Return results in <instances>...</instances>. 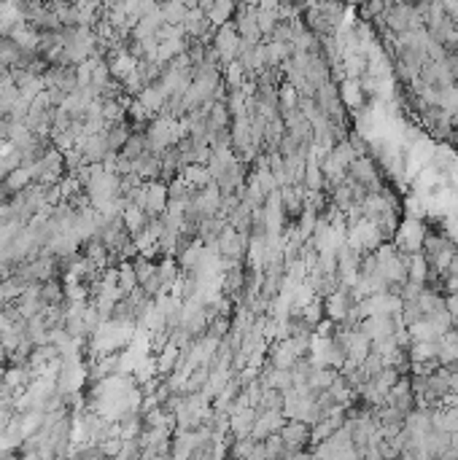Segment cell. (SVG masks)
Instances as JSON below:
<instances>
[{
    "mask_svg": "<svg viewBox=\"0 0 458 460\" xmlns=\"http://www.w3.org/2000/svg\"><path fill=\"white\" fill-rule=\"evenodd\" d=\"M141 283H138V275H135V267L129 264V261H125L122 267H119V288H122V294H132L135 288H138Z\"/></svg>",
    "mask_w": 458,
    "mask_h": 460,
    "instance_id": "ba28073f",
    "label": "cell"
},
{
    "mask_svg": "<svg viewBox=\"0 0 458 460\" xmlns=\"http://www.w3.org/2000/svg\"><path fill=\"white\" fill-rule=\"evenodd\" d=\"M283 102H286V105H292V102H294V92H292V86H286V89H283Z\"/></svg>",
    "mask_w": 458,
    "mask_h": 460,
    "instance_id": "2e32d148",
    "label": "cell"
},
{
    "mask_svg": "<svg viewBox=\"0 0 458 460\" xmlns=\"http://www.w3.org/2000/svg\"><path fill=\"white\" fill-rule=\"evenodd\" d=\"M243 73H246V68H243L237 60H232L227 65V76H224V79H227V84L232 86V89H240V84H243Z\"/></svg>",
    "mask_w": 458,
    "mask_h": 460,
    "instance_id": "7c38bea8",
    "label": "cell"
},
{
    "mask_svg": "<svg viewBox=\"0 0 458 460\" xmlns=\"http://www.w3.org/2000/svg\"><path fill=\"white\" fill-rule=\"evenodd\" d=\"M235 6H237V0H213L210 8H205V17H208V22L213 27H221L235 14Z\"/></svg>",
    "mask_w": 458,
    "mask_h": 460,
    "instance_id": "277c9868",
    "label": "cell"
},
{
    "mask_svg": "<svg viewBox=\"0 0 458 460\" xmlns=\"http://www.w3.org/2000/svg\"><path fill=\"white\" fill-rule=\"evenodd\" d=\"M256 22H259V30L262 33H272L275 30V22H278V11L275 8H256Z\"/></svg>",
    "mask_w": 458,
    "mask_h": 460,
    "instance_id": "30bf717a",
    "label": "cell"
},
{
    "mask_svg": "<svg viewBox=\"0 0 458 460\" xmlns=\"http://www.w3.org/2000/svg\"><path fill=\"white\" fill-rule=\"evenodd\" d=\"M189 6L184 0H165L162 3V17H165L167 24H181L184 17H187Z\"/></svg>",
    "mask_w": 458,
    "mask_h": 460,
    "instance_id": "8992f818",
    "label": "cell"
},
{
    "mask_svg": "<svg viewBox=\"0 0 458 460\" xmlns=\"http://www.w3.org/2000/svg\"><path fill=\"white\" fill-rule=\"evenodd\" d=\"M388 19H391V24H394L396 30H404V27H407V22H410V8H407V6H399V8L391 11V17H388Z\"/></svg>",
    "mask_w": 458,
    "mask_h": 460,
    "instance_id": "5bb4252c",
    "label": "cell"
},
{
    "mask_svg": "<svg viewBox=\"0 0 458 460\" xmlns=\"http://www.w3.org/2000/svg\"><path fill=\"white\" fill-rule=\"evenodd\" d=\"M132 267H135V275H138V283H141V285H143L148 278H154V275H157V267L151 264V259H148V256H138Z\"/></svg>",
    "mask_w": 458,
    "mask_h": 460,
    "instance_id": "8fae6325",
    "label": "cell"
},
{
    "mask_svg": "<svg viewBox=\"0 0 458 460\" xmlns=\"http://www.w3.org/2000/svg\"><path fill=\"white\" fill-rule=\"evenodd\" d=\"M203 245L200 242H194V245H187V251H184V256H181V264L187 267V269H194L197 267V261L203 259Z\"/></svg>",
    "mask_w": 458,
    "mask_h": 460,
    "instance_id": "4fadbf2b",
    "label": "cell"
},
{
    "mask_svg": "<svg viewBox=\"0 0 458 460\" xmlns=\"http://www.w3.org/2000/svg\"><path fill=\"white\" fill-rule=\"evenodd\" d=\"M240 33H237V27L235 24H221L219 27V33H216V40H213V51H216V57L229 65L232 60H237V49H240Z\"/></svg>",
    "mask_w": 458,
    "mask_h": 460,
    "instance_id": "6da1fadb",
    "label": "cell"
},
{
    "mask_svg": "<svg viewBox=\"0 0 458 460\" xmlns=\"http://www.w3.org/2000/svg\"><path fill=\"white\" fill-rule=\"evenodd\" d=\"M167 200H170V191H167L165 183L159 180H148V202H146V213L151 219H159L167 210Z\"/></svg>",
    "mask_w": 458,
    "mask_h": 460,
    "instance_id": "7a4b0ae2",
    "label": "cell"
},
{
    "mask_svg": "<svg viewBox=\"0 0 458 460\" xmlns=\"http://www.w3.org/2000/svg\"><path fill=\"white\" fill-rule=\"evenodd\" d=\"M181 180L187 183L189 191H200V189H205L208 183H213V173H210L208 167H203L200 161H189L187 167H184Z\"/></svg>",
    "mask_w": 458,
    "mask_h": 460,
    "instance_id": "3957f363",
    "label": "cell"
},
{
    "mask_svg": "<svg viewBox=\"0 0 458 460\" xmlns=\"http://www.w3.org/2000/svg\"><path fill=\"white\" fill-rule=\"evenodd\" d=\"M33 178H35V175H33L30 164H19V167H14V170L6 175V189L17 194V191H22V189H27Z\"/></svg>",
    "mask_w": 458,
    "mask_h": 460,
    "instance_id": "5b68a950",
    "label": "cell"
},
{
    "mask_svg": "<svg viewBox=\"0 0 458 460\" xmlns=\"http://www.w3.org/2000/svg\"><path fill=\"white\" fill-rule=\"evenodd\" d=\"M178 356H181V353H178V344H175V342H170L165 350H162V356L157 358V369H159V374H167V372L173 369V363L178 360Z\"/></svg>",
    "mask_w": 458,
    "mask_h": 460,
    "instance_id": "9c48e42d",
    "label": "cell"
},
{
    "mask_svg": "<svg viewBox=\"0 0 458 460\" xmlns=\"http://www.w3.org/2000/svg\"><path fill=\"white\" fill-rule=\"evenodd\" d=\"M129 129H127L122 121H116V124H111L108 127V145H111V151H122L125 148V143L129 141Z\"/></svg>",
    "mask_w": 458,
    "mask_h": 460,
    "instance_id": "52a82bcc",
    "label": "cell"
},
{
    "mask_svg": "<svg viewBox=\"0 0 458 460\" xmlns=\"http://www.w3.org/2000/svg\"><path fill=\"white\" fill-rule=\"evenodd\" d=\"M127 113H129V116H132V119H135V121H146L148 116H151V111H148V108H146V105H143V102H141V100H138V102H132Z\"/></svg>",
    "mask_w": 458,
    "mask_h": 460,
    "instance_id": "9a60e30c",
    "label": "cell"
}]
</instances>
